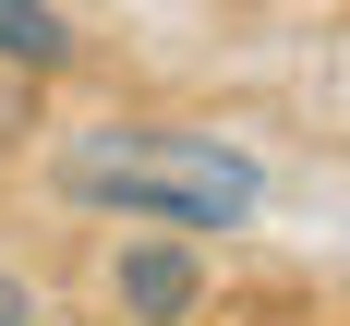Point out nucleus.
<instances>
[{
	"mask_svg": "<svg viewBox=\"0 0 350 326\" xmlns=\"http://www.w3.org/2000/svg\"><path fill=\"white\" fill-rule=\"evenodd\" d=\"M61 193L72 206H121V217H157V230H242L266 206V169L217 133H145V121H109L61 157Z\"/></svg>",
	"mask_w": 350,
	"mask_h": 326,
	"instance_id": "obj_1",
	"label": "nucleus"
},
{
	"mask_svg": "<svg viewBox=\"0 0 350 326\" xmlns=\"http://www.w3.org/2000/svg\"><path fill=\"white\" fill-rule=\"evenodd\" d=\"M193 302H206L193 242H170V230H157V242H133V254H121V314H133V326H181Z\"/></svg>",
	"mask_w": 350,
	"mask_h": 326,
	"instance_id": "obj_2",
	"label": "nucleus"
},
{
	"mask_svg": "<svg viewBox=\"0 0 350 326\" xmlns=\"http://www.w3.org/2000/svg\"><path fill=\"white\" fill-rule=\"evenodd\" d=\"M0 61L12 72H61L72 61V25L49 12V0H0Z\"/></svg>",
	"mask_w": 350,
	"mask_h": 326,
	"instance_id": "obj_3",
	"label": "nucleus"
},
{
	"mask_svg": "<svg viewBox=\"0 0 350 326\" xmlns=\"http://www.w3.org/2000/svg\"><path fill=\"white\" fill-rule=\"evenodd\" d=\"M36 302H25V278H12V266H0V326H25Z\"/></svg>",
	"mask_w": 350,
	"mask_h": 326,
	"instance_id": "obj_4",
	"label": "nucleus"
}]
</instances>
